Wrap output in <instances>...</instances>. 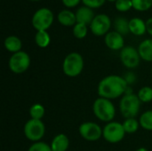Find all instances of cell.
I'll list each match as a JSON object with an SVG mask.
<instances>
[{
	"instance_id": "2",
	"label": "cell",
	"mask_w": 152,
	"mask_h": 151,
	"mask_svg": "<svg viewBox=\"0 0 152 151\" xmlns=\"http://www.w3.org/2000/svg\"><path fill=\"white\" fill-rule=\"evenodd\" d=\"M93 112L100 121L110 123L116 116V108L110 100L99 97L93 104Z\"/></svg>"
},
{
	"instance_id": "33",
	"label": "cell",
	"mask_w": 152,
	"mask_h": 151,
	"mask_svg": "<svg viewBox=\"0 0 152 151\" xmlns=\"http://www.w3.org/2000/svg\"><path fill=\"white\" fill-rule=\"evenodd\" d=\"M108 1H110V2H117L118 0H108Z\"/></svg>"
},
{
	"instance_id": "7",
	"label": "cell",
	"mask_w": 152,
	"mask_h": 151,
	"mask_svg": "<svg viewBox=\"0 0 152 151\" xmlns=\"http://www.w3.org/2000/svg\"><path fill=\"white\" fill-rule=\"evenodd\" d=\"M9 69L14 74H22L28 70L30 66V57L23 51L12 53L9 59Z\"/></svg>"
},
{
	"instance_id": "21",
	"label": "cell",
	"mask_w": 152,
	"mask_h": 151,
	"mask_svg": "<svg viewBox=\"0 0 152 151\" xmlns=\"http://www.w3.org/2000/svg\"><path fill=\"white\" fill-rule=\"evenodd\" d=\"M140 125L146 131H152V110L143 112L139 118Z\"/></svg>"
},
{
	"instance_id": "20",
	"label": "cell",
	"mask_w": 152,
	"mask_h": 151,
	"mask_svg": "<svg viewBox=\"0 0 152 151\" xmlns=\"http://www.w3.org/2000/svg\"><path fill=\"white\" fill-rule=\"evenodd\" d=\"M28 112H29L30 118L37 119V120H42V118L45 116V107L42 104L35 103L30 107Z\"/></svg>"
},
{
	"instance_id": "30",
	"label": "cell",
	"mask_w": 152,
	"mask_h": 151,
	"mask_svg": "<svg viewBox=\"0 0 152 151\" xmlns=\"http://www.w3.org/2000/svg\"><path fill=\"white\" fill-rule=\"evenodd\" d=\"M80 0H62V3L67 7H75L79 4Z\"/></svg>"
},
{
	"instance_id": "12",
	"label": "cell",
	"mask_w": 152,
	"mask_h": 151,
	"mask_svg": "<svg viewBox=\"0 0 152 151\" xmlns=\"http://www.w3.org/2000/svg\"><path fill=\"white\" fill-rule=\"evenodd\" d=\"M105 44L108 48L113 51L122 50L125 46V41L124 37L121 34H119L117 31H111L109 32L104 38Z\"/></svg>"
},
{
	"instance_id": "5",
	"label": "cell",
	"mask_w": 152,
	"mask_h": 151,
	"mask_svg": "<svg viewBox=\"0 0 152 151\" xmlns=\"http://www.w3.org/2000/svg\"><path fill=\"white\" fill-rule=\"evenodd\" d=\"M126 131L124 129L123 124L116 121H111L107 123L102 128V137L109 143H118L120 142L126 135Z\"/></svg>"
},
{
	"instance_id": "18",
	"label": "cell",
	"mask_w": 152,
	"mask_h": 151,
	"mask_svg": "<svg viewBox=\"0 0 152 151\" xmlns=\"http://www.w3.org/2000/svg\"><path fill=\"white\" fill-rule=\"evenodd\" d=\"M58 20L63 26L69 27V26L76 25L77 24L76 13H73L69 10H62L58 14Z\"/></svg>"
},
{
	"instance_id": "11",
	"label": "cell",
	"mask_w": 152,
	"mask_h": 151,
	"mask_svg": "<svg viewBox=\"0 0 152 151\" xmlns=\"http://www.w3.org/2000/svg\"><path fill=\"white\" fill-rule=\"evenodd\" d=\"M111 21L109 16L106 14H99L94 17L92 23L90 24V29L95 36H106L109 29L110 28Z\"/></svg>"
},
{
	"instance_id": "16",
	"label": "cell",
	"mask_w": 152,
	"mask_h": 151,
	"mask_svg": "<svg viewBox=\"0 0 152 151\" xmlns=\"http://www.w3.org/2000/svg\"><path fill=\"white\" fill-rule=\"evenodd\" d=\"M138 52L145 61H152V39H145L142 41L138 47Z\"/></svg>"
},
{
	"instance_id": "24",
	"label": "cell",
	"mask_w": 152,
	"mask_h": 151,
	"mask_svg": "<svg viewBox=\"0 0 152 151\" xmlns=\"http://www.w3.org/2000/svg\"><path fill=\"white\" fill-rule=\"evenodd\" d=\"M137 96L142 103L151 102V101H152V88L150 86L142 87L139 90Z\"/></svg>"
},
{
	"instance_id": "35",
	"label": "cell",
	"mask_w": 152,
	"mask_h": 151,
	"mask_svg": "<svg viewBox=\"0 0 152 151\" xmlns=\"http://www.w3.org/2000/svg\"><path fill=\"white\" fill-rule=\"evenodd\" d=\"M151 72H152V68H151Z\"/></svg>"
},
{
	"instance_id": "34",
	"label": "cell",
	"mask_w": 152,
	"mask_h": 151,
	"mask_svg": "<svg viewBox=\"0 0 152 151\" xmlns=\"http://www.w3.org/2000/svg\"><path fill=\"white\" fill-rule=\"evenodd\" d=\"M30 1H39V0H30Z\"/></svg>"
},
{
	"instance_id": "31",
	"label": "cell",
	"mask_w": 152,
	"mask_h": 151,
	"mask_svg": "<svg viewBox=\"0 0 152 151\" xmlns=\"http://www.w3.org/2000/svg\"><path fill=\"white\" fill-rule=\"evenodd\" d=\"M146 28H147V32L151 36H152V18H150L146 21Z\"/></svg>"
},
{
	"instance_id": "3",
	"label": "cell",
	"mask_w": 152,
	"mask_h": 151,
	"mask_svg": "<svg viewBox=\"0 0 152 151\" xmlns=\"http://www.w3.org/2000/svg\"><path fill=\"white\" fill-rule=\"evenodd\" d=\"M142 101L137 94L129 93L122 96L119 102V109L122 116L126 118H135L141 109Z\"/></svg>"
},
{
	"instance_id": "6",
	"label": "cell",
	"mask_w": 152,
	"mask_h": 151,
	"mask_svg": "<svg viewBox=\"0 0 152 151\" xmlns=\"http://www.w3.org/2000/svg\"><path fill=\"white\" fill-rule=\"evenodd\" d=\"M24 135L25 137L33 142H41L45 133V125L42 120H37L30 118L24 125Z\"/></svg>"
},
{
	"instance_id": "1",
	"label": "cell",
	"mask_w": 152,
	"mask_h": 151,
	"mask_svg": "<svg viewBox=\"0 0 152 151\" xmlns=\"http://www.w3.org/2000/svg\"><path fill=\"white\" fill-rule=\"evenodd\" d=\"M127 88L128 83L124 77L118 75H110L100 81L97 93L99 97L111 101L124 96Z\"/></svg>"
},
{
	"instance_id": "25",
	"label": "cell",
	"mask_w": 152,
	"mask_h": 151,
	"mask_svg": "<svg viewBox=\"0 0 152 151\" xmlns=\"http://www.w3.org/2000/svg\"><path fill=\"white\" fill-rule=\"evenodd\" d=\"M73 35L78 39H82L87 35V27L86 24L77 23L73 28Z\"/></svg>"
},
{
	"instance_id": "17",
	"label": "cell",
	"mask_w": 152,
	"mask_h": 151,
	"mask_svg": "<svg viewBox=\"0 0 152 151\" xmlns=\"http://www.w3.org/2000/svg\"><path fill=\"white\" fill-rule=\"evenodd\" d=\"M4 45L8 52L15 53L20 52L21 47H22V43H21V40L18 36H10L4 39Z\"/></svg>"
},
{
	"instance_id": "26",
	"label": "cell",
	"mask_w": 152,
	"mask_h": 151,
	"mask_svg": "<svg viewBox=\"0 0 152 151\" xmlns=\"http://www.w3.org/2000/svg\"><path fill=\"white\" fill-rule=\"evenodd\" d=\"M132 3L137 11H147L152 6V0H132Z\"/></svg>"
},
{
	"instance_id": "8",
	"label": "cell",
	"mask_w": 152,
	"mask_h": 151,
	"mask_svg": "<svg viewBox=\"0 0 152 151\" xmlns=\"http://www.w3.org/2000/svg\"><path fill=\"white\" fill-rule=\"evenodd\" d=\"M53 21V14L48 8L37 10L32 17V25L37 31L48 29Z\"/></svg>"
},
{
	"instance_id": "29",
	"label": "cell",
	"mask_w": 152,
	"mask_h": 151,
	"mask_svg": "<svg viewBox=\"0 0 152 151\" xmlns=\"http://www.w3.org/2000/svg\"><path fill=\"white\" fill-rule=\"evenodd\" d=\"M86 6L90 8H98L101 7L104 3L105 0H82Z\"/></svg>"
},
{
	"instance_id": "23",
	"label": "cell",
	"mask_w": 152,
	"mask_h": 151,
	"mask_svg": "<svg viewBox=\"0 0 152 151\" xmlns=\"http://www.w3.org/2000/svg\"><path fill=\"white\" fill-rule=\"evenodd\" d=\"M115 28L116 31L118 32L119 34L126 35L128 32H130L129 30V21H127L125 18H118L115 20Z\"/></svg>"
},
{
	"instance_id": "19",
	"label": "cell",
	"mask_w": 152,
	"mask_h": 151,
	"mask_svg": "<svg viewBox=\"0 0 152 151\" xmlns=\"http://www.w3.org/2000/svg\"><path fill=\"white\" fill-rule=\"evenodd\" d=\"M35 42L38 47L45 48L49 45V44L51 42L50 35L47 33L46 30L37 31L35 36Z\"/></svg>"
},
{
	"instance_id": "14",
	"label": "cell",
	"mask_w": 152,
	"mask_h": 151,
	"mask_svg": "<svg viewBox=\"0 0 152 151\" xmlns=\"http://www.w3.org/2000/svg\"><path fill=\"white\" fill-rule=\"evenodd\" d=\"M76 18H77V23H82L87 25L92 23L93 20L94 19V14L92 8L87 6H83L77 11Z\"/></svg>"
},
{
	"instance_id": "13",
	"label": "cell",
	"mask_w": 152,
	"mask_h": 151,
	"mask_svg": "<svg viewBox=\"0 0 152 151\" xmlns=\"http://www.w3.org/2000/svg\"><path fill=\"white\" fill-rule=\"evenodd\" d=\"M53 151H67L69 147V139L64 133H59L53 137L50 144Z\"/></svg>"
},
{
	"instance_id": "28",
	"label": "cell",
	"mask_w": 152,
	"mask_h": 151,
	"mask_svg": "<svg viewBox=\"0 0 152 151\" xmlns=\"http://www.w3.org/2000/svg\"><path fill=\"white\" fill-rule=\"evenodd\" d=\"M116 9L120 12H126L133 7L132 0H118L116 2Z\"/></svg>"
},
{
	"instance_id": "22",
	"label": "cell",
	"mask_w": 152,
	"mask_h": 151,
	"mask_svg": "<svg viewBox=\"0 0 152 151\" xmlns=\"http://www.w3.org/2000/svg\"><path fill=\"white\" fill-rule=\"evenodd\" d=\"M123 126L126 133H134L138 131L141 125L136 118H126L123 123Z\"/></svg>"
},
{
	"instance_id": "32",
	"label": "cell",
	"mask_w": 152,
	"mask_h": 151,
	"mask_svg": "<svg viewBox=\"0 0 152 151\" xmlns=\"http://www.w3.org/2000/svg\"><path fill=\"white\" fill-rule=\"evenodd\" d=\"M135 151H149L146 148H143V147H142V148H139V149H137Z\"/></svg>"
},
{
	"instance_id": "15",
	"label": "cell",
	"mask_w": 152,
	"mask_h": 151,
	"mask_svg": "<svg viewBox=\"0 0 152 151\" xmlns=\"http://www.w3.org/2000/svg\"><path fill=\"white\" fill-rule=\"evenodd\" d=\"M129 30L135 36H142L146 31V22L140 18H133L129 20Z\"/></svg>"
},
{
	"instance_id": "27",
	"label": "cell",
	"mask_w": 152,
	"mask_h": 151,
	"mask_svg": "<svg viewBox=\"0 0 152 151\" xmlns=\"http://www.w3.org/2000/svg\"><path fill=\"white\" fill-rule=\"evenodd\" d=\"M28 151H53L51 146L44 142H34L30 145Z\"/></svg>"
},
{
	"instance_id": "9",
	"label": "cell",
	"mask_w": 152,
	"mask_h": 151,
	"mask_svg": "<svg viewBox=\"0 0 152 151\" xmlns=\"http://www.w3.org/2000/svg\"><path fill=\"white\" fill-rule=\"evenodd\" d=\"M80 136L88 142H96L102 137V128L94 122H84L78 127Z\"/></svg>"
},
{
	"instance_id": "4",
	"label": "cell",
	"mask_w": 152,
	"mask_h": 151,
	"mask_svg": "<svg viewBox=\"0 0 152 151\" xmlns=\"http://www.w3.org/2000/svg\"><path fill=\"white\" fill-rule=\"evenodd\" d=\"M84 59L78 53L73 52L69 53L62 63L63 73L69 77H76L79 76L84 69Z\"/></svg>"
},
{
	"instance_id": "10",
	"label": "cell",
	"mask_w": 152,
	"mask_h": 151,
	"mask_svg": "<svg viewBox=\"0 0 152 151\" xmlns=\"http://www.w3.org/2000/svg\"><path fill=\"white\" fill-rule=\"evenodd\" d=\"M120 61L126 68L135 69L140 64L141 56L134 47L125 46L120 52Z\"/></svg>"
}]
</instances>
